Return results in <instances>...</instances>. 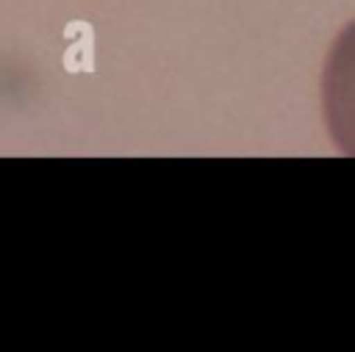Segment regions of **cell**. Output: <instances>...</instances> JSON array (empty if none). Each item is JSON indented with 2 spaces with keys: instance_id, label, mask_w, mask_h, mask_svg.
<instances>
[{
  "instance_id": "obj_1",
  "label": "cell",
  "mask_w": 355,
  "mask_h": 352,
  "mask_svg": "<svg viewBox=\"0 0 355 352\" xmlns=\"http://www.w3.org/2000/svg\"><path fill=\"white\" fill-rule=\"evenodd\" d=\"M322 100L336 147L355 155V22H349L330 47L322 75Z\"/></svg>"
}]
</instances>
